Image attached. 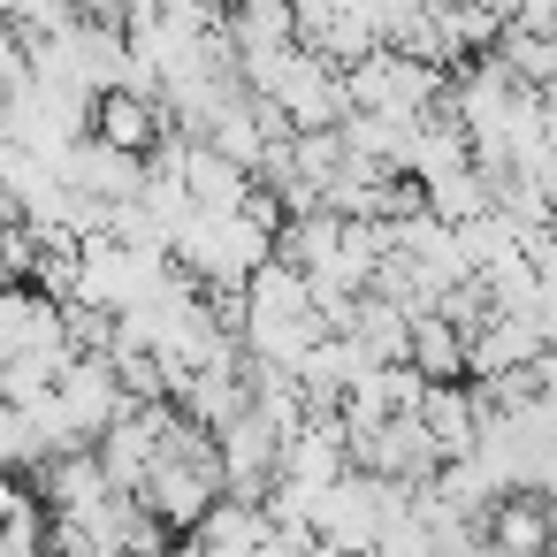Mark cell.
I'll return each mask as SVG.
<instances>
[{"label":"cell","instance_id":"cell-3","mask_svg":"<svg viewBox=\"0 0 557 557\" xmlns=\"http://www.w3.org/2000/svg\"><path fill=\"white\" fill-rule=\"evenodd\" d=\"M481 549L488 557H549V504L511 488L481 511Z\"/></svg>","mask_w":557,"mask_h":557},{"label":"cell","instance_id":"cell-1","mask_svg":"<svg viewBox=\"0 0 557 557\" xmlns=\"http://www.w3.org/2000/svg\"><path fill=\"white\" fill-rule=\"evenodd\" d=\"M214 496H222V466H214V458H176V450H153L146 488H138V504H146L169 534H191Z\"/></svg>","mask_w":557,"mask_h":557},{"label":"cell","instance_id":"cell-2","mask_svg":"<svg viewBox=\"0 0 557 557\" xmlns=\"http://www.w3.org/2000/svg\"><path fill=\"white\" fill-rule=\"evenodd\" d=\"M85 138L108 146V153L146 161V153L169 138V123H161V100H146V92H100L92 115H85Z\"/></svg>","mask_w":557,"mask_h":557},{"label":"cell","instance_id":"cell-13","mask_svg":"<svg viewBox=\"0 0 557 557\" xmlns=\"http://www.w3.org/2000/svg\"><path fill=\"white\" fill-rule=\"evenodd\" d=\"M16 9H24V0H0V32H9V24H16Z\"/></svg>","mask_w":557,"mask_h":557},{"label":"cell","instance_id":"cell-7","mask_svg":"<svg viewBox=\"0 0 557 557\" xmlns=\"http://www.w3.org/2000/svg\"><path fill=\"white\" fill-rule=\"evenodd\" d=\"M405 367H412L420 382H466V336H458L450 321L420 313L412 336H405Z\"/></svg>","mask_w":557,"mask_h":557},{"label":"cell","instance_id":"cell-8","mask_svg":"<svg viewBox=\"0 0 557 557\" xmlns=\"http://www.w3.org/2000/svg\"><path fill=\"white\" fill-rule=\"evenodd\" d=\"M298 313H313L306 306V275L283 268V260H260L245 275V321H298Z\"/></svg>","mask_w":557,"mask_h":557},{"label":"cell","instance_id":"cell-12","mask_svg":"<svg viewBox=\"0 0 557 557\" xmlns=\"http://www.w3.org/2000/svg\"><path fill=\"white\" fill-rule=\"evenodd\" d=\"M458 9H481V16H496V24H511V9H519V0H458Z\"/></svg>","mask_w":557,"mask_h":557},{"label":"cell","instance_id":"cell-6","mask_svg":"<svg viewBox=\"0 0 557 557\" xmlns=\"http://www.w3.org/2000/svg\"><path fill=\"white\" fill-rule=\"evenodd\" d=\"M542 351V336H534V321H481L473 336H466V382H496V374H519L527 359Z\"/></svg>","mask_w":557,"mask_h":557},{"label":"cell","instance_id":"cell-10","mask_svg":"<svg viewBox=\"0 0 557 557\" xmlns=\"http://www.w3.org/2000/svg\"><path fill=\"white\" fill-rule=\"evenodd\" d=\"M54 458V443H47V428L32 420V405H0V473H32V466H47Z\"/></svg>","mask_w":557,"mask_h":557},{"label":"cell","instance_id":"cell-4","mask_svg":"<svg viewBox=\"0 0 557 557\" xmlns=\"http://www.w3.org/2000/svg\"><path fill=\"white\" fill-rule=\"evenodd\" d=\"M268 534H275V527H268V511H260V504L214 496L184 542H191V557H260V549H268Z\"/></svg>","mask_w":557,"mask_h":557},{"label":"cell","instance_id":"cell-5","mask_svg":"<svg viewBox=\"0 0 557 557\" xmlns=\"http://www.w3.org/2000/svg\"><path fill=\"white\" fill-rule=\"evenodd\" d=\"M412 420H420V435L435 443V458H466L473 435H481V405H473L466 382H428L420 405H412Z\"/></svg>","mask_w":557,"mask_h":557},{"label":"cell","instance_id":"cell-11","mask_svg":"<svg viewBox=\"0 0 557 557\" xmlns=\"http://www.w3.org/2000/svg\"><path fill=\"white\" fill-rule=\"evenodd\" d=\"M24 85H32V54H24V39H16V32H0V108H9Z\"/></svg>","mask_w":557,"mask_h":557},{"label":"cell","instance_id":"cell-9","mask_svg":"<svg viewBox=\"0 0 557 557\" xmlns=\"http://www.w3.org/2000/svg\"><path fill=\"white\" fill-rule=\"evenodd\" d=\"M420 191H428V214L458 230V222L496 214V191H504V184H488L481 169H450V176H435V184H420Z\"/></svg>","mask_w":557,"mask_h":557}]
</instances>
